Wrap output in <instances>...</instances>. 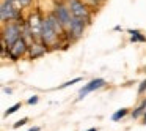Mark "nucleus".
Segmentation results:
<instances>
[{
  "label": "nucleus",
  "mask_w": 146,
  "mask_h": 131,
  "mask_svg": "<svg viewBox=\"0 0 146 131\" xmlns=\"http://www.w3.org/2000/svg\"><path fill=\"white\" fill-rule=\"evenodd\" d=\"M21 7L16 0H3L2 2V8H0V19L3 24L16 22L21 17Z\"/></svg>",
  "instance_id": "1"
},
{
  "label": "nucleus",
  "mask_w": 146,
  "mask_h": 131,
  "mask_svg": "<svg viewBox=\"0 0 146 131\" xmlns=\"http://www.w3.org/2000/svg\"><path fill=\"white\" fill-rule=\"evenodd\" d=\"M22 21H16V22H10L8 26L3 27V33H2V41L10 48L13 46L17 40L22 38Z\"/></svg>",
  "instance_id": "2"
},
{
  "label": "nucleus",
  "mask_w": 146,
  "mask_h": 131,
  "mask_svg": "<svg viewBox=\"0 0 146 131\" xmlns=\"http://www.w3.org/2000/svg\"><path fill=\"white\" fill-rule=\"evenodd\" d=\"M54 14L58 17V21L61 22V26L64 27V30H69V26L72 22V13L71 10L68 8V5H63V3H57L55 5V10H54Z\"/></svg>",
  "instance_id": "3"
},
{
  "label": "nucleus",
  "mask_w": 146,
  "mask_h": 131,
  "mask_svg": "<svg viewBox=\"0 0 146 131\" xmlns=\"http://www.w3.org/2000/svg\"><path fill=\"white\" fill-rule=\"evenodd\" d=\"M68 8L71 10L74 17H79V19L83 21L90 19V11L82 0H68Z\"/></svg>",
  "instance_id": "4"
},
{
  "label": "nucleus",
  "mask_w": 146,
  "mask_h": 131,
  "mask_svg": "<svg viewBox=\"0 0 146 131\" xmlns=\"http://www.w3.org/2000/svg\"><path fill=\"white\" fill-rule=\"evenodd\" d=\"M42 22H44V19H42V17L39 16L38 11H36V13H32V14H30L29 21H27V26L30 27V32H32V35H33V38H35V41L41 40Z\"/></svg>",
  "instance_id": "5"
},
{
  "label": "nucleus",
  "mask_w": 146,
  "mask_h": 131,
  "mask_svg": "<svg viewBox=\"0 0 146 131\" xmlns=\"http://www.w3.org/2000/svg\"><path fill=\"white\" fill-rule=\"evenodd\" d=\"M29 48H30L29 43H27L24 38H21V40H17L13 46H10V48H8L7 54H8V57H10L11 60H17V58H21L24 54H27V52H29Z\"/></svg>",
  "instance_id": "6"
},
{
  "label": "nucleus",
  "mask_w": 146,
  "mask_h": 131,
  "mask_svg": "<svg viewBox=\"0 0 146 131\" xmlns=\"http://www.w3.org/2000/svg\"><path fill=\"white\" fill-rule=\"evenodd\" d=\"M58 35L57 32L54 30V27L50 26V22H49L47 17H44V22H42V30H41V41L44 43L46 46L49 44H54L55 41H57Z\"/></svg>",
  "instance_id": "7"
},
{
  "label": "nucleus",
  "mask_w": 146,
  "mask_h": 131,
  "mask_svg": "<svg viewBox=\"0 0 146 131\" xmlns=\"http://www.w3.org/2000/svg\"><path fill=\"white\" fill-rule=\"evenodd\" d=\"M105 85V79H102V77H96V79H91L88 84H85V85L82 87V89L79 90V96H77V101H80V99H83L88 93L94 92V90L101 89V87Z\"/></svg>",
  "instance_id": "8"
},
{
  "label": "nucleus",
  "mask_w": 146,
  "mask_h": 131,
  "mask_svg": "<svg viewBox=\"0 0 146 131\" xmlns=\"http://www.w3.org/2000/svg\"><path fill=\"white\" fill-rule=\"evenodd\" d=\"M46 52H47V48H46V44L42 41L41 43L33 41L32 44H30V48H29V54H30L32 58H39V57H42Z\"/></svg>",
  "instance_id": "9"
},
{
  "label": "nucleus",
  "mask_w": 146,
  "mask_h": 131,
  "mask_svg": "<svg viewBox=\"0 0 146 131\" xmlns=\"http://www.w3.org/2000/svg\"><path fill=\"white\" fill-rule=\"evenodd\" d=\"M85 30V21L79 19V17H72V22L69 26V33H72L74 38H79Z\"/></svg>",
  "instance_id": "10"
},
{
  "label": "nucleus",
  "mask_w": 146,
  "mask_h": 131,
  "mask_svg": "<svg viewBox=\"0 0 146 131\" xmlns=\"http://www.w3.org/2000/svg\"><path fill=\"white\" fill-rule=\"evenodd\" d=\"M127 33L130 35V43H145L146 36L137 29H127Z\"/></svg>",
  "instance_id": "11"
},
{
  "label": "nucleus",
  "mask_w": 146,
  "mask_h": 131,
  "mask_svg": "<svg viewBox=\"0 0 146 131\" xmlns=\"http://www.w3.org/2000/svg\"><path fill=\"white\" fill-rule=\"evenodd\" d=\"M47 19H49V22H50V26L54 27V30L57 32V35H61V33H64V32H66V30H64V27L61 26V22L58 21V17L55 16L54 13H52L50 16L47 17Z\"/></svg>",
  "instance_id": "12"
},
{
  "label": "nucleus",
  "mask_w": 146,
  "mask_h": 131,
  "mask_svg": "<svg viewBox=\"0 0 146 131\" xmlns=\"http://www.w3.org/2000/svg\"><path fill=\"white\" fill-rule=\"evenodd\" d=\"M145 114H146V98L143 99V101L138 104V107L132 112V118H138V117H141V115H145Z\"/></svg>",
  "instance_id": "13"
},
{
  "label": "nucleus",
  "mask_w": 146,
  "mask_h": 131,
  "mask_svg": "<svg viewBox=\"0 0 146 131\" xmlns=\"http://www.w3.org/2000/svg\"><path fill=\"white\" fill-rule=\"evenodd\" d=\"M127 114H129V109L121 107V109H118V111H115L113 114H111V120H113V122H119L121 118H124Z\"/></svg>",
  "instance_id": "14"
},
{
  "label": "nucleus",
  "mask_w": 146,
  "mask_h": 131,
  "mask_svg": "<svg viewBox=\"0 0 146 131\" xmlns=\"http://www.w3.org/2000/svg\"><path fill=\"white\" fill-rule=\"evenodd\" d=\"M21 106H22L21 103H16V104H13L11 107H8L7 111H5L3 115H5V117H8V115H11V114H14V112H17V109H21Z\"/></svg>",
  "instance_id": "15"
},
{
  "label": "nucleus",
  "mask_w": 146,
  "mask_h": 131,
  "mask_svg": "<svg viewBox=\"0 0 146 131\" xmlns=\"http://www.w3.org/2000/svg\"><path fill=\"white\" fill-rule=\"evenodd\" d=\"M80 81H82V77H74V79H71V81H68V82H64V84H61L60 87H58V89H66V87H71L72 85V84H77V82H80Z\"/></svg>",
  "instance_id": "16"
},
{
  "label": "nucleus",
  "mask_w": 146,
  "mask_h": 131,
  "mask_svg": "<svg viewBox=\"0 0 146 131\" xmlns=\"http://www.w3.org/2000/svg\"><path fill=\"white\" fill-rule=\"evenodd\" d=\"M27 122H29V118H27V117H24V118H21V120H17V122H16V123H14V125H13V128H14V130H17V128H21V126H24V125H25V123H27Z\"/></svg>",
  "instance_id": "17"
},
{
  "label": "nucleus",
  "mask_w": 146,
  "mask_h": 131,
  "mask_svg": "<svg viewBox=\"0 0 146 131\" xmlns=\"http://www.w3.org/2000/svg\"><path fill=\"white\" fill-rule=\"evenodd\" d=\"M38 101H39V96H38V95H33V96H30V98L27 99V104L33 106V104H36Z\"/></svg>",
  "instance_id": "18"
},
{
  "label": "nucleus",
  "mask_w": 146,
  "mask_h": 131,
  "mask_svg": "<svg viewBox=\"0 0 146 131\" xmlns=\"http://www.w3.org/2000/svg\"><path fill=\"white\" fill-rule=\"evenodd\" d=\"M145 90H146V79L143 81L141 84H140V87H138V95H143V93H145Z\"/></svg>",
  "instance_id": "19"
},
{
  "label": "nucleus",
  "mask_w": 146,
  "mask_h": 131,
  "mask_svg": "<svg viewBox=\"0 0 146 131\" xmlns=\"http://www.w3.org/2000/svg\"><path fill=\"white\" fill-rule=\"evenodd\" d=\"M16 2L19 3V7H29L32 0H16Z\"/></svg>",
  "instance_id": "20"
},
{
  "label": "nucleus",
  "mask_w": 146,
  "mask_h": 131,
  "mask_svg": "<svg viewBox=\"0 0 146 131\" xmlns=\"http://www.w3.org/2000/svg\"><path fill=\"white\" fill-rule=\"evenodd\" d=\"M39 130H41V128H39V126H33V128H30L29 131H39Z\"/></svg>",
  "instance_id": "21"
},
{
  "label": "nucleus",
  "mask_w": 146,
  "mask_h": 131,
  "mask_svg": "<svg viewBox=\"0 0 146 131\" xmlns=\"http://www.w3.org/2000/svg\"><path fill=\"white\" fill-rule=\"evenodd\" d=\"M113 30H115V32H118V30H121V26H115V27H113Z\"/></svg>",
  "instance_id": "22"
},
{
  "label": "nucleus",
  "mask_w": 146,
  "mask_h": 131,
  "mask_svg": "<svg viewBox=\"0 0 146 131\" xmlns=\"http://www.w3.org/2000/svg\"><path fill=\"white\" fill-rule=\"evenodd\" d=\"M86 131H98V128H96V126H93V128H88Z\"/></svg>",
  "instance_id": "23"
},
{
  "label": "nucleus",
  "mask_w": 146,
  "mask_h": 131,
  "mask_svg": "<svg viewBox=\"0 0 146 131\" xmlns=\"http://www.w3.org/2000/svg\"><path fill=\"white\" fill-rule=\"evenodd\" d=\"M3 92H5V93H8V95H10V93H11V89H3Z\"/></svg>",
  "instance_id": "24"
},
{
  "label": "nucleus",
  "mask_w": 146,
  "mask_h": 131,
  "mask_svg": "<svg viewBox=\"0 0 146 131\" xmlns=\"http://www.w3.org/2000/svg\"><path fill=\"white\" fill-rule=\"evenodd\" d=\"M143 123H145V125H146V114H145V115H143Z\"/></svg>",
  "instance_id": "25"
}]
</instances>
